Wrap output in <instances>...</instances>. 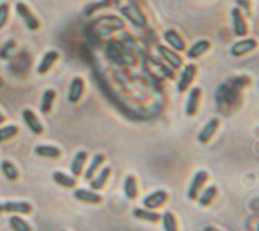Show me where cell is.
<instances>
[{
	"instance_id": "obj_8",
	"label": "cell",
	"mask_w": 259,
	"mask_h": 231,
	"mask_svg": "<svg viewBox=\"0 0 259 231\" xmlns=\"http://www.w3.org/2000/svg\"><path fill=\"white\" fill-rule=\"evenodd\" d=\"M195 72H196L195 66H193L191 64L186 65L183 68V70H182V72L180 74L179 80L177 82V89H178L179 92H184L185 90L188 89V87L190 86L191 82L194 79Z\"/></svg>"
},
{
	"instance_id": "obj_3",
	"label": "cell",
	"mask_w": 259,
	"mask_h": 231,
	"mask_svg": "<svg viewBox=\"0 0 259 231\" xmlns=\"http://www.w3.org/2000/svg\"><path fill=\"white\" fill-rule=\"evenodd\" d=\"M167 201H168V192L165 189L159 188L146 195L142 200V204L144 208L156 211L162 208Z\"/></svg>"
},
{
	"instance_id": "obj_25",
	"label": "cell",
	"mask_w": 259,
	"mask_h": 231,
	"mask_svg": "<svg viewBox=\"0 0 259 231\" xmlns=\"http://www.w3.org/2000/svg\"><path fill=\"white\" fill-rule=\"evenodd\" d=\"M164 37L167 43L177 51H182L185 48V43L181 36L175 30H166L164 32Z\"/></svg>"
},
{
	"instance_id": "obj_32",
	"label": "cell",
	"mask_w": 259,
	"mask_h": 231,
	"mask_svg": "<svg viewBox=\"0 0 259 231\" xmlns=\"http://www.w3.org/2000/svg\"><path fill=\"white\" fill-rule=\"evenodd\" d=\"M8 16H9V5L7 3H1L0 4V28H2L7 20H8Z\"/></svg>"
},
{
	"instance_id": "obj_36",
	"label": "cell",
	"mask_w": 259,
	"mask_h": 231,
	"mask_svg": "<svg viewBox=\"0 0 259 231\" xmlns=\"http://www.w3.org/2000/svg\"><path fill=\"white\" fill-rule=\"evenodd\" d=\"M1 212H2V204L0 203V213H1Z\"/></svg>"
},
{
	"instance_id": "obj_33",
	"label": "cell",
	"mask_w": 259,
	"mask_h": 231,
	"mask_svg": "<svg viewBox=\"0 0 259 231\" xmlns=\"http://www.w3.org/2000/svg\"><path fill=\"white\" fill-rule=\"evenodd\" d=\"M202 231H223V230H221V229H219V228H217V227H214V226L207 225V226H205V227L203 228Z\"/></svg>"
},
{
	"instance_id": "obj_14",
	"label": "cell",
	"mask_w": 259,
	"mask_h": 231,
	"mask_svg": "<svg viewBox=\"0 0 259 231\" xmlns=\"http://www.w3.org/2000/svg\"><path fill=\"white\" fill-rule=\"evenodd\" d=\"M110 174H111V168L109 166H104L103 168H101V170L89 180V185L91 189L93 190L102 189L106 184Z\"/></svg>"
},
{
	"instance_id": "obj_18",
	"label": "cell",
	"mask_w": 259,
	"mask_h": 231,
	"mask_svg": "<svg viewBox=\"0 0 259 231\" xmlns=\"http://www.w3.org/2000/svg\"><path fill=\"white\" fill-rule=\"evenodd\" d=\"M87 157L88 154L84 150H80L74 155L70 163V171L73 174V176H80L82 174L83 167L85 165Z\"/></svg>"
},
{
	"instance_id": "obj_24",
	"label": "cell",
	"mask_w": 259,
	"mask_h": 231,
	"mask_svg": "<svg viewBox=\"0 0 259 231\" xmlns=\"http://www.w3.org/2000/svg\"><path fill=\"white\" fill-rule=\"evenodd\" d=\"M0 169H1L2 174L9 181H14L17 179L18 170L15 167V165L12 162H10L9 160H6V159L2 160L0 163Z\"/></svg>"
},
{
	"instance_id": "obj_23",
	"label": "cell",
	"mask_w": 259,
	"mask_h": 231,
	"mask_svg": "<svg viewBox=\"0 0 259 231\" xmlns=\"http://www.w3.org/2000/svg\"><path fill=\"white\" fill-rule=\"evenodd\" d=\"M52 178H53L55 183H57V184H59V185H61L63 187L72 188L76 184V179L73 176L67 175L66 173H64L62 171H55V172H53Z\"/></svg>"
},
{
	"instance_id": "obj_22",
	"label": "cell",
	"mask_w": 259,
	"mask_h": 231,
	"mask_svg": "<svg viewBox=\"0 0 259 231\" xmlns=\"http://www.w3.org/2000/svg\"><path fill=\"white\" fill-rule=\"evenodd\" d=\"M163 231H178V223L175 215L171 211H165L161 214Z\"/></svg>"
},
{
	"instance_id": "obj_16",
	"label": "cell",
	"mask_w": 259,
	"mask_h": 231,
	"mask_svg": "<svg viewBox=\"0 0 259 231\" xmlns=\"http://www.w3.org/2000/svg\"><path fill=\"white\" fill-rule=\"evenodd\" d=\"M218 186L215 184H209L203 187L197 196V202L201 207H208L218 195Z\"/></svg>"
},
{
	"instance_id": "obj_13",
	"label": "cell",
	"mask_w": 259,
	"mask_h": 231,
	"mask_svg": "<svg viewBox=\"0 0 259 231\" xmlns=\"http://www.w3.org/2000/svg\"><path fill=\"white\" fill-rule=\"evenodd\" d=\"M84 91V81L80 77H75L72 79L69 89H68V100L71 103H76L82 97Z\"/></svg>"
},
{
	"instance_id": "obj_11",
	"label": "cell",
	"mask_w": 259,
	"mask_h": 231,
	"mask_svg": "<svg viewBox=\"0 0 259 231\" xmlns=\"http://www.w3.org/2000/svg\"><path fill=\"white\" fill-rule=\"evenodd\" d=\"M257 47V43L254 38H244L233 45L230 53L234 57H240L253 51Z\"/></svg>"
},
{
	"instance_id": "obj_21",
	"label": "cell",
	"mask_w": 259,
	"mask_h": 231,
	"mask_svg": "<svg viewBox=\"0 0 259 231\" xmlns=\"http://www.w3.org/2000/svg\"><path fill=\"white\" fill-rule=\"evenodd\" d=\"M34 153L39 157L57 159L61 156L59 148L52 145H37L34 147Z\"/></svg>"
},
{
	"instance_id": "obj_17",
	"label": "cell",
	"mask_w": 259,
	"mask_h": 231,
	"mask_svg": "<svg viewBox=\"0 0 259 231\" xmlns=\"http://www.w3.org/2000/svg\"><path fill=\"white\" fill-rule=\"evenodd\" d=\"M59 58V53L55 50H50L45 55L42 56L41 60L39 61L37 67H36V72L37 74H46L54 65V63L58 60Z\"/></svg>"
},
{
	"instance_id": "obj_26",
	"label": "cell",
	"mask_w": 259,
	"mask_h": 231,
	"mask_svg": "<svg viewBox=\"0 0 259 231\" xmlns=\"http://www.w3.org/2000/svg\"><path fill=\"white\" fill-rule=\"evenodd\" d=\"M158 49H159L160 54L163 56V58H164L171 66H173V67H175V68H178V67L181 66V64H182L181 58H180L178 55H176L173 51H171V50H169L168 48L163 47V46H159Z\"/></svg>"
},
{
	"instance_id": "obj_31",
	"label": "cell",
	"mask_w": 259,
	"mask_h": 231,
	"mask_svg": "<svg viewBox=\"0 0 259 231\" xmlns=\"http://www.w3.org/2000/svg\"><path fill=\"white\" fill-rule=\"evenodd\" d=\"M18 133V128L14 125H7L0 128V143L4 142Z\"/></svg>"
},
{
	"instance_id": "obj_1",
	"label": "cell",
	"mask_w": 259,
	"mask_h": 231,
	"mask_svg": "<svg viewBox=\"0 0 259 231\" xmlns=\"http://www.w3.org/2000/svg\"><path fill=\"white\" fill-rule=\"evenodd\" d=\"M122 26H123V21L120 18L109 15V16L101 17L98 20H96L95 23L93 24V29L96 33L100 35H106L112 32L113 30L121 28Z\"/></svg>"
},
{
	"instance_id": "obj_6",
	"label": "cell",
	"mask_w": 259,
	"mask_h": 231,
	"mask_svg": "<svg viewBox=\"0 0 259 231\" xmlns=\"http://www.w3.org/2000/svg\"><path fill=\"white\" fill-rule=\"evenodd\" d=\"M220 127V120L217 118L210 119L204 126L201 128L199 133L197 134V140L200 144H206L212 138Z\"/></svg>"
},
{
	"instance_id": "obj_15",
	"label": "cell",
	"mask_w": 259,
	"mask_h": 231,
	"mask_svg": "<svg viewBox=\"0 0 259 231\" xmlns=\"http://www.w3.org/2000/svg\"><path fill=\"white\" fill-rule=\"evenodd\" d=\"M133 216L141 221H146L149 223H157L161 219V214L155 210H150L147 208H135L133 210Z\"/></svg>"
},
{
	"instance_id": "obj_19",
	"label": "cell",
	"mask_w": 259,
	"mask_h": 231,
	"mask_svg": "<svg viewBox=\"0 0 259 231\" xmlns=\"http://www.w3.org/2000/svg\"><path fill=\"white\" fill-rule=\"evenodd\" d=\"M104 160H105V157L103 154H101V153L94 154L93 157L91 158L88 166L86 167V169L84 171V179L90 180L95 175L98 168L103 164Z\"/></svg>"
},
{
	"instance_id": "obj_9",
	"label": "cell",
	"mask_w": 259,
	"mask_h": 231,
	"mask_svg": "<svg viewBox=\"0 0 259 231\" xmlns=\"http://www.w3.org/2000/svg\"><path fill=\"white\" fill-rule=\"evenodd\" d=\"M73 197L77 201L87 203V204L96 205L102 202V197L98 192L94 191L93 189L89 190L86 188H76L73 191Z\"/></svg>"
},
{
	"instance_id": "obj_35",
	"label": "cell",
	"mask_w": 259,
	"mask_h": 231,
	"mask_svg": "<svg viewBox=\"0 0 259 231\" xmlns=\"http://www.w3.org/2000/svg\"><path fill=\"white\" fill-rule=\"evenodd\" d=\"M256 231H259V222H258L257 225H256Z\"/></svg>"
},
{
	"instance_id": "obj_28",
	"label": "cell",
	"mask_w": 259,
	"mask_h": 231,
	"mask_svg": "<svg viewBox=\"0 0 259 231\" xmlns=\"http://www.w3.org/2000/svg\"><path fill=\"white\" fill-rule=\"evenodd\" d=\"M233 23H234V30L237 35H244L247 32V25L245 24L244 19L242 18L239 10L234 9L232 12Z\"/></svg>"
},
{
	"instance_id": "obj_34",
	"label": "cell",
	"mask_w": 259,
	"mask_h": 231,
	"mask_svg": "<svg viewBox=\"0 0 259 231\" xmlns=\"http://www.w3.org/2000/svg\"><path fill=\"white\" fill-rule=\"evenodd\" d=\"M4 122V115L0 112V124H2Z\"/></svg>"
},
{
	"instance_id": "obj_10",
	"label": "cell",
	"mask_w": 259,
	"mask_h": 231,
	"mask_svg": "<svg viewBox=\"0 0 259 231\" xmlns=\"http://www.w3.org/2000/svg\"><path fill=\"white\" fill-rule=\"evenodd\" d=\"M2 211L28 215L32 211V207L28 202L25 201H7L2 203Z\"/></svg>"
},
{
	"instance_id": "obj_27",
	"label": "cell",
	"mask_w": 259,
	"mask_h": 231,
	"mask_svg": "<svg viewBox=\"0 0 259 231\" xmlns=\"http://www.w3.org/2000/svg\"><path fill=\"white\" fill-rule=\"evenodd\" d=\"M210 44L207 41L201 40L199 42H196L195 44H193L187 51V56L189 58H197L199 56H201L202 54H204L208 49H209Z\"/></svg>"
},
{
	"instance_id": "obj_37",
	"label": "cell",
	"mask_w": 259,
	"mask_h": 231,
	"mask_svg": "<svg viewBox=\"0 0 259 231\" xmlns=\"http://www.w3.org/2000/svg\"><path fill=\"white\" fill-rule=\"evenodd\" d=\"M61 231H66V230H61Z\"/></svg>"
},
{
	"instance_id": "obj_20",
	"label": "cell",
	"mask_w": 259,
	"mask_h": 231,
	"mask_svg": "<svg viewBox=\"0 0 259 231\" xmlns=\"http://www.w3.org/2000/svg\"><path fill=\"white\" fill-rule=\"evenodd\" d=\"M55 98H56V91L54 89L48 88L44 91L41 95L40 103H39V110L41 113L46 114L51 111Z\"/></svg>"
},
{
	"instance_id": "obj_4",
	"label": "cell",
	"mask_w": 259,
	"mask_h": 231,
	"mask_svg": "<svg viewBox=\"0 0 259 231\" xmlns=\"http://www.w3.org/2000/svg\"><path fill=\"white\" fill-rule=\"evenodd\" d=\"M15 11L29 30L34 31L39 27L38 19L34 16L26 4L23 2H17L15 4Z\"/></svg>"
},
{
	"instance_id": "obj_30",
	"label": "cell",
	"mask_w": 259,
	"mask_h": 231,
	"mask_svg": "<svg viewBox=\"0 0 259 231\" xmlns=\"http://www.w3.org/2000/svg\"><path fill=\"white\" fill-rule=\"evenodd\" d=\"M123 13L136 24L139 25H144L146 23V19L145 17L136 9L132 8V7H126L123 9Z\"/></svg>"
},
{
	"instance_id": "obj_5",
	"label": "cell",
	"mask_w": 259,
	"mask_h": 231,
	"mask_svg": "<svg viewBox=\"0 0 259 231\" xmlns=\"http://www.w3.org/2000/svg\"><path fill=\"white\" fill-rule=\"evenodd\" d=\"M21 118L23 123L26 125V127L29 129V131L34 135H40L44 132V127L41 123L38 121L35 113L29 109L25 108L21 112Z\"/></svg>"
},
{
	"instance_id": "obj_2",
	"label": "cell",
	"mask_w": 259,
	"mask_h": 231,
	"mask_svg": "<svg viewBox=\"0 0 259 231\" xmlns=\"http://www.w3.org/2000/svg\"><path fill=\"white\" fill-rule=\"evenodd\" d=\"M208 177V172L203 169H199L194 172L186 191V196L189 200L194 201L197 199L198 194L203 188L204 184L207 182Z\"/></svg>"
},
{
	"instance_id": "obj_12",
	"label": "cell",
	"mask_w": 259,
	"mask_h": 231,
	"mask_svg": "<svg viewBox=\"0 0 259 231\" xmlns=\"http://www.w3.org/2000/svg\"><path fill=\"white\" fill-rule=\"evenodd\" d=\"M122 191L124 197L130 200L134 201L138 198L139 195V188H138V181L137 177L134 174H127L122 183Z\"/></svg>"
},
{
	"instance_id": "obj_7",
	"label": "cell",
	"mask_w": 259,
	"mask_h": 231,
	"mask_svg": "<svg viewBox=\"0 0 259 231\" xmlns=\"http://www.w3.org/2000/svg\"><path fill=\"white\" fill-rule=\"evenodd\" d=\"M201 96V89L199 87H192L189 90L186 104H185V113L188 117H192L196 113L199 105V100Z\"/></svg>"
},
{
	"instance_id": "obj_29",
	"label": "cell",
	"mask_w": 259,
	"mask_h": 231,
	"mask_svg": "<svg viewBox=\"0 0 259 231\" xmlns=\"http://www.w3.org/2000/svg\"><path fill=\"white\" fill-rule=\"evenodd\" d=\"M9 226L12 231H32L30 225L17 215H12L9 218Z\"/></svg>"
}]
</instances>
